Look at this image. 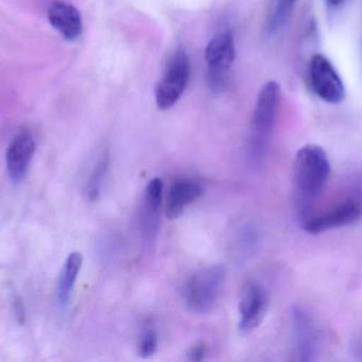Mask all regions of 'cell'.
Wrapping results in <instances>:
<instances>
[{"instance_id":"cell-1","label":"cell","mask_w":362,"mask_h":362,"mask_svg":"<svg viewBox=\"0 0 362 362\" xmlns=\"http://www.w3.org/2000/svg\"><path fill=\"white\" fill-rule=\"evenodd\" d=\"M331 164L325 149L317 145H305L296 155L295 184L301 217L310 202L316 200L327 187Z\"/></svg>"},{"instance_id":"cell-2","label":"cell","mask_w":362,"mask_h":362,"mask_svg":"<svg viewBox=\"0 0 362 362\" xmlns=\"http://www.w3.org/2000/svg\"><path fill=\"white\" fill-rule=\"evenodd\" d=\"M281 89L276 81H269L259 91L253 114V131L249 147V164L257 169L263 165L270 134L280 103Z\"/></svg>"},{"instance_id":"cell-3","label":"cell","mask_w":362,"mask_h":362,"mask_svg":"<svg viewBox=\"0 0 362 362\" xmlns=\"http://www.w3.org/2000/svg\"><path fill=\"white\" fill-rule=\"evenodd\" d=\"M225 276V268L219 265L210 266L192 274L182 290L187 310L198 315L211 312L221 295Z\"/></svg>"},{"instance_id":"cell-4","label":"cell","mask_w":362,"mask_h":362,"mask_svg":"<svg viewBox=\"0 0 362 362\" xmlns=\"http://www.w3.org/2000/svg\"><path fill=\"white\" fill-rule=\"evenodd\" d=\"M189 57L185 51L178 50L170 60L155 89V99L160 110H169L177 103L189 83Z\"/></svg>"},{"instance_id":"cell-5","label":"cell","mask_w":362,"mask_h":362,"mask_svg":"<svg viewBox=\"0 0 362 362\" xmlns=\"http://www.w3.org/2000/svg\"><path fill=\"white\" fill-rule=\"evenodd\" d=\"M362 201L358 198H350L327 212L302 218V227L308 233L317 235L338 227H348L361 219Z\"/></svg>"},{"instance_id":"cell-6","label":"cell","mask_w":362,"mask_h":362,"mask_svg":"<svg viewBox=\"0 0 362 362\" xmlns=\"http://www.w3.org/2000/svg\"><path fill=\"white\" fill-rule=\"evenodd\" d=\"M310 79L316 95L327 103L344 99V85L333 64L322 55H315L310 64Z\"/></svg>"},{"instance_id":"cell-7","label":"cell","mask_w":362,"mask_h":362,"mask_svg":"<svg viewBox=\"0 0 362 362\" xmlns=\"http://www.w3.org/2000/svg\"><path fill=\"white\" fill-rule=\"evenodd\" d=\"M236 50L234 38L230 32L216 34L206 45L204 59L210 69V80L212 86L221 87L234 60Z\"/></svg>"},{"instance_id":"cell-8","label":"cell","mask_w":362,"mask_h":362,"mask_svg":"<svg viewBox=\"0 0 362 362\" xmlns=\"http://www.w3.org/2000/svg\"><path fill=\"white\" fill-rule=\"evenodd\" d=\"M267 291L259 283L250 281L243 289L240 300V329L250 333L259 327L267 312Z\"/></svg>"},{"instance_id":"cell-9","label":"cell","mask_w":362,"mask_h":362,"mask_svg":"<svg viewBox=\"0 0 362 362\" xmlns=\"http://www.w3.org/2000/svg\"><path fill=\"white\" fill-rule=\"evenodd\" d=\"M163 183L154 178L146 185L140 210V231L148 244H153L160 227V208L163 204Z\"/></svg>"},{"instance_id":"cell-10","label":"cell","mask_w":362,"mask_h":362,"mask_svg":"<svg viewBox=\"0 0 362 362\" xmlns=\"http://www.w3.org/2000/svg\"><path fill=\"white\" fill-rule=\"evenodd\" d=\"M35 150V140L28 132H21L11 142L6 162V171L13 182H21L25 178Z\"/></svg>"},{"instance_id":"cell-11","label":"cell","mask_w":362,"mask_h":362,"mask_svg":"<svg viewBox=\"0 0 362 362\" xmlns=\"http://www.w3.org/2000/svg\"><path fill=\"white\" fill-rule=\"evenodd\" d=\"M48 19L65 40L72 42L82 34V16L72 4L64 1L53 2L48 10Z\"/></svg>"},{"instance_id":"cell-12","label":"cell","mask_w":362,"mask_h":362,"mask_svg":"<svg viewBox=\"0 0 362 362\" xmlns=\"http://www.w3.org/2000/svg\"><path fill=\"white\" fill-rule=\"evenodd\" d=\"M202 193V187L192 179H180L170 187L165 202V215L170 220L177 219L185 208L193 203Z\"/></svg>"},{"instance_id":"cell-13","label":"cell","mask_w":362,"mask_h":362,"mask_svg":"<svg viewBox=\"0 0 362 362\" xmlns=\"http://www.w3.org/2000/svg\"><path fill=\"white\" fill-rule=\"evenodd\" d=\"M293 323L300 361H312L317 351V332L310 315L300 307L293 310Z\"/></svg>"},{"instance_id":"cell-14","label":"cell","mask_w":362,"mask_h":362,"mask_svg":"<svg viewBox=\"0 0 362 362\" xmlns=\"http://www.w3.org/2000/svg\"><path fill=\"white\" fill-rule=\"evenodd\" d=\"M83 257L80 253L74 252L66 259L57 287V299L62 307L67 306L74 290V283L82 267Z\"/></svg>"},{"instance_id":"cell-15","label":"cell","mask_w":362,"mask_h":362,"mask_svg":"<svg viewBox=\"0 0 362 362\" xmlns=\"http://www.w3.org/2000/svg\"><path fill=\"white\" fill-rule=\"evenodd\" d=\"M297 0H278L268 23V31L274 33L283 27L293 13Z\"/></svg>"},{"instance_id":"cell-16","label":"cell","mask_w":362,"mask_h":362,"mask_svg":"<svg viewBox=\"0 0 362 362\" xmlns=\"http://www.w3.org/2000/svg\"><path fill=\"white\" fill-rule=\"evenodd\" d=\"M108 159L107 157H103L91 171L89 176L88 182H87L86 193L89 199L95 200L99 197L100 191H101L102 183H103L104 176L107 172Z\"/></svg>"},{"instance_id":"cell-17","label":"cell","mask_w":362,"mask_h":362,"mask_svg":"<svg viewBox=\"0 0 362 362\" xmlns=\"http://www.w3.org/2000/svg\"><path fill=\"white\" fill-rule=\"evenodd\" d=\"M157 333L153 327H146L138 342V353L144 358L152 356L157 351Z\"/></svg>"},{"instance_id":"cell-18","label":"cell","mask_w":362,"mask_h":362,"mask_svg":"<svg viewBox=\"0 0 362 362\" xmlns=\"http://www.w3.org/2000/svg\"><path fill=\"white\" fill-rule=\"evenodd\" d=\"M204 355H206V349L202 344H197L189 351V361H202L204 358Z\"/></svg>"},{"instance_id":"cell-19","label":"cell","mask_w":362,"mask_h":362,"mask_svg":"<svg viewBox=\"0 0 362 362\" xmlns=\"http://www.w3.org/2000/svg\"><path fill=\"white\" fill-rule=\"evenodd\" d=\"M331 6H339L344 0H327Z\"/></svg>"}]
</instances>
